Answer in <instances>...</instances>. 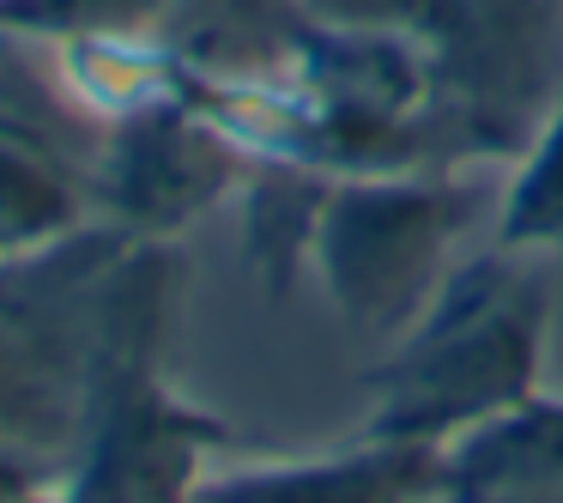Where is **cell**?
Returning <instances> with one entry per match:
<instances>
[{
  "instance_id": "6da1fadb",
  "label": "cell",
  "mask_w": 563,
  "mask_h": 503,
  "mask_svg": "<svg viewBox=\"0 0 563 503\" xmlns=\"http://www.w3.org/2000/svg\"><path fill=\"white\" fill-rule=\"evenodd\" d=\"M551 340V280L521 249L449 267L424 316L364 376L369 437L449 449L466 430L515 413L539 394Z\"/></svg>"
},
{
  "instance_id": "7a4b0ae2",
  "label": "cell",
  "mask_w": 563,
  "mask_h": 503,
  "mask_svg": "<svg viewBox=\"0 0 563 503\" xmlns=\"http://www.w3.org/2000/svg\"><path fill=\"white\" fill-rule=\"evenodd\" d=\"M497 200L503 188L490 176L466 171L328 176L303 261L352 333L400 340L449 280L454 237Z\"/></svg>"
},
{
  "instance_id": "3957f363",
  "label": "cell",
  "mask_w": 563,
  "mask_h": 503,
  "mask_svg": "<svg viewBox=\"0 0 563 503\" xmlns=\"http://www.w3.org/2000/svg\"><path fill=\"white\" fill-rule=\"evenodd\" d=\"M128 243L140 237L86 225L55 249L0 261V449L37 461L74 455Z\"/></svg>"
},
{
  "instance_id": "277c9868",
  "label": "cell",
  "mask_w": 563,
  "mask_h": 503,
  "mask_svg": "<svg viewBox=\"0 0 563 503\" xmlns=\"http://www.w3.org/2000/svg\"><path fill=\"white\" fill-rule=\"evenodd\" d=\"M406 37L449 171L515 164L563 103V0H430Z\"/></svg>"
},
{
  "instance_id": "5b68a950",
  "label": "cell",
  "mask_w": 563,
  "mask_h": 503,
  "mask_svg": "<svg viewBox=\"0 0 563 503\" xmlns=\"http://www.w3.org/2000/svg\"><path fill=\"white\" fill-rule=\"evenodd\" d=\"M255 158L188 98L152 103L122 122H103L91 140V212L128 237H176L231 195H243Z\"/></svg>"
},
{
  "instance_id": "8992f818",
  "label": "cell",
  "mask_w": 563,
  "mask_h": 503,
  "mask_svg": "<svg viewBox=\"0 0 563 503\" xmlns=\"http://www.w3.org/2000/svg\"><path fill=\"white\" fill-rule=\"evenodd\" d=\"M91 140L98 122L62 98L55 74H37L19 37H0V261L98 225L86 183Z\"/></svg>"
},
{
  "instance_id": "52a82bcc",
  "label": "cell",
  "mask_w": 563,
  "mask_h": 503,
  "mask_svg": "<svg viewBox=\"0 0 563 503\" xmlns=\"http://www.w3.org/2000/svg\"><path fill=\"white\" fill-rule=\"evenodd\" d=\"M195 503H449L442 497V449L394 437H357L328 455L255 461L236 473L200 479Z\"/></svg>"
},
{
  "instance_id": "ba28073f",
  "label": "cell",
  "mask_w": 563,
  "mask_h": 503,
  "mask_svg": "<svg viewBox=\"0 0 563 503\" xmlns=\"http://www.w3.org/2000/svg\"><path fill=\"white\" fill-rule=\"evenodd\" d=\"M449 503H563V394L539 389L527 406L466 430L442 449Z\"/></svg>"
},
{
  "instance_id": "9c48e42d",
  "label": "cell",
  "mask_w": 563,
  "mask_h": 503,
  "mask_svg": "<svg viewBox=\"0 0 563 503\" xmlns=\"http://www.w3.org/2000/svg\"><path fill=\"white\" fill-rule=\"evenodd\" d=\"M188 0H0V37L86 43V37H158Z\"/></svg>"
},
{
  "instance_id": "30bf717a",
  "label": "cell",
  "mask_w": 563,
  "mask_h": 503,
  "mask_svg": "<svg viewBox=\"0 0 563 503\" xmlns=\"http://www.w3.org/2000/svg\"><path fill=\"white\" fill-rule=\"evenodd\" d=\"M497 243L521 255H563V103L515 158V176L497 200Z\"/></svg>"
}]
</instances>
